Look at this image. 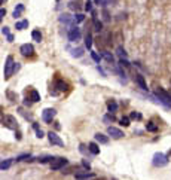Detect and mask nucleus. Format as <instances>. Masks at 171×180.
<instances>
[{
  "label": "nucleus",
  "instance_id": "20e7f679",
  "mask_svg": "<svg viewBox=\"0 0 171 180\" xmlns=\"http://www.w3.org/2000/svg\"><path fill=\"white\" fill-rule=\"evenodd\" d=\"M152 162H153L155 167H165V165H168V158L164 155V153H155L153 155V159H152Z\"/></svg>",
  "mask_w": 171,
  "mask_h": 180
},
{
  "label": "nucleus",
  "instance_id": "2f4dec72",
  "mask_svg": "<svg viewBox=\"0 0 171 180\" xmlns=\"http://www.w3.org/2000/svg\"><path fill=\"white\" fill-rule=\"evenodd\" d=\"M120 125H123V126L130 125V118H128V116H122V119H120Z\"/></svg>",
  "mask_w": 171,
  "mask_h": 180
},
{
  "label": "nucleus",
  "instance_id": "a18cd8bd",
  "mask_svg": "<svg viewBox=\"0 0 171 180\" xmlns=\"http://www.w3.org/2000/svg\"><path fill=\"white\" fill-rule=\"evenodd\" d=\"M5 15H6V11H5V9L2 8V9H0V18H3Z\"/></svg>",
  "mask_w": 171,
  "mask_h": 180
},
{
  "label": "nucleus",
  "instance_id": "7c9ffc66",
  "mask_svg": "<svg viewBox=\"0 0 171 180\" xmlns=\"http://www.w3.org/2000/svg\"><path fill=\"white\" fill-rule=\"evenodd\" d=\"M116 52H118V55H119L120 58H127V57H128V54L125 52V49H123V48H120V46L116 49Z\"/></svg>",
  "mask_w": 171,
  "mask_h": 180
},
{
  "label": "nucleus",
  "instance_id": "a878e982",
  "mask_svg": "<svg viewBox=\"0 0 171 180\" xmlns=\"http://www.w3.org/2000/svg\"><path fill=\"white\" fill-rule=\"evenodd\" d=\"M12 161H14V159H3L2 164H0V168H2L3 171H5V170H8V168L12 165Z\"/></svg>",
  "mask_w": 171,
  "mask_h": 180
},
{
  "label": "nucleus",
  "instance_id": "0eeeda50",
  "mask_svg": "<svg viewBox=\"0 0 171 180\" xmlns=\"http://www.w3.org/2000/svg\"><path fill=\"white\" fill-rule=\"evenodd\" d=\"M48 140H49V143L54 146H60V147H64V143H63V140L60 139V136L57 134V133H52V131H49L48 133Z\"/></svg>",
  "mask_w": 171,
  "mask_h": 180
},
{
  "label": "nucleus",
  "instance_id": "9d476101",
  "mask_svg": "<svg viewBox=\"0 0 171 180\" xmlns=\"http://www.w3.org/2000/svg\"><path fill=\"white\" fill-rule=\"evenodd\" d=\"M107 134L112 136L113 139H122L125 136L119 128H116V126H107Z\"/></svg>",
  "mask_w": 171,
  "mask_h": 180
},
{
  "label": "nucleus",
  "instance_id": "473e14b6",
  "mask_svg": "<svg viewBox=\"0 0 171 180\" xmlns=\"http://www.w3.org/2000/svg\"><path fill=\"white\" fill-rule=\"evenodd\" d=\"M91 57H92V60H94L95 63H100V60L103 58L101 55H98L97 52H91Z\"/></svg>",
  "mask_w": 171,
  "mask_h": 180
},
{
  "label": "nucleus",
  "instance_id": "79ce46f5",
  "mask_svg": "<svg viewBox=\"0 0 171 180\" xmlns=\"http://www.w3.org/2000/svg\"><path fill=\"white\" fill-rule=\"evenodd\" d=\"M82 165H84V167H85L86 170H89V168H91V165H89V162H86L85 159H84V161H82Z\"/></svg>",
  "mask_w": 171,
  "mask_h": 180
},
{
  "label": "nucleus",
  "instance_id": "6e6552de",
  "mask_svg": "<svg viewBox=\"0 0 171 180\" xmlns=\"http://www.w3.org/2000/svg\"><path fill=\"white\" fill-rule=\"evenodd\" d=\"M19 52L24 55V57H33L34 55L33 45H30V43H24V45H21V46H19Z\"/></svg>",
  "mask_w": 171,
  "mask_h": 180
},
{
  "label": "nucleus",
  "instance_id": "f8f14e48",
  "mask_svg": "<svg viewBox=\"0 0 171 180\" xmlns=\"http://www.w3.org/2000/svg\"><path fill=\"white\" fill-rule=\"evenodd\" d=\"M25 11V6L22 5V3H19V5H17V8H15V11H14V14H12V17L17 19V18H19L21 17V14Z\"/></svg>",
  "mask_w": 171,
  "mask_h": 180
},
{
  "label": "nucleus",
  "instance_id": "b1692460",
  "mask_svg": "<svg viewBox=\"0 0 171 180\" xmlns=\"http://www.w3.org/2000/svg\"><path fill=\"white\" fill-rule=\"evenodd\" d=\"M33 128H34V131H36V137H37V139H43V137H45V136H43V131L40 129L39 124L33 122Z\"/></svg>",
  "mask_w": 171,
  "mask_h": 180
},
{
  "label": "nucleus",
  "instance_id": "c03bdc74",
  "mask_svg": "<svg viewBox=\"0 0 171 180\" xmlns=\"http://www.w3.org/2000/svg\"><path fill=\"white\" fill-rule=\"evenodd\" d=\"M95 3H98V5H101V6H106V0H95Z\"/></svg>",
  "mask_w": 171,
  "mask_h": 180
},
{
  "label": "nucleus",
  "instance_id": "6ab92c4d",
  "mask_svg": "<svg viewBox=\"0 0 171 180\" xmlns=\"http://www.w3.org/2000/svg\"><path fill=\"white\" fill-rule=\"evenodd\" d=\"M74 21V17H70L68 14H63L61 17H60V22H64V24H70V22H73Z\"/></svg>",
  "mask_w": 171,
  "mask_h": 180
},
{
  "label": "nucleus",
  "instance_id": "7ed1b4c3",
  "mask_svg": "<svg viewBox=\"0 0 171 180\" xmlns=\"http://www.w3.org/2000/svg\"><path fill=\"white\" fill-rule=\"evenodd\" d=\"M2 124H3V126H6V128H9V129H18L17 119H15L14 116H11V115L2 116Z\"/></svg>",
  "mask_w": 171,
  "mask_h": 180
},
{
  "label": "nucleus",
  "instance_id": "f257e3e1",
  "mask_svg": "<svg viewBox=\"0 0 171 180\" xmlns=\"http://www.w3.org/2000/svg\"><path fill=\"white\" fill-rule=\"evenodd\" d=\"M15 61H14V58L9 55L8 58H6V63H5V70H3V74H5V79H9L11 76H12V73L15 72Z\"/></svg>",
  "mask_w": 171,
  "mask_h": 180
},
{
  "label": "nucleus",
  "instance_id": "58836bf2",
  "mask_svg": "<svg viewBox=\"0 0 171 180\" xmlns=\"http://www.w3.org/2000/svg\"><path fill=\"white\" fill-rule=\"evenodd\" d=\"M104 121H106V122H110V121L113 122L115 118H113V115H107V116H104Z\"/></svg>",
  "mask_w": 171,
  "mask_h": 180
},
{
  "label": "nucleus",
  "instance_id": "e433bc0d",
  "mask_svg": "<svg viewBox=\"0 0 171 180\" xmlns=\"http://www.w3.org/2000/svg\"><path fill=\"white\" fill-rule=\"evenodd\" d=\"M85 11L86 12H92V2H89V0L86 2L85 3Z\"/></svg>",
  "mask_w": 171,
  "mask_h": 180
},
{
  "label": "nucleus",
  "instance_id": "f3484780",
  "mask_svg": "<svg viewBox=\"0 0 171 180\" xmlns=\"http://www.w3.org/2000/svg\"><path fill=\"white\" fill-rule=\"evenodd\" d=\"M92 177H95V174L94 173H76V179H92Z\"/></svg>",
  "mask_w": 171,
  "mask_h": 180
},
{
  "label": "nucleus",
  "instance_id": "4468645a",
  "mask_svg": "<svg viewBox=\"0 0 171 180\" xmlns=\"http://www.w3.org/2000/svg\"><path fill=\"white\" fill-rule=\"evenodd\" d=\"M92 15H94V18H92V24H94V30L95 31H101V28H103V22L101 21H98V18L95 17V12H92Z\"/></svg>",
  "mask_w": 171,
  "mask_h": 180
},
{
  "label": "nucleus",
  "instance_id": "37998d69",
  "mask_svg": "<svg viewBox=\"0 0 171 180\" xmlns=\"http://www.w3.org/2000/svg\"><path fill=\"white\" fill-rule=\"evenodd\" d=\"M103 15H104V19H106V21H109V14H107V11H106V9H104V11H103Z\"/></svg>",
  "mask_w": 171,
  "mask_h": 180
},
{
  "label": "nucleus",
  "instance_id": "c756f323",
  "mask_svg": "<svg viewBox=\"0 0 171 180\" xmlns=\"http://www.w3.org/2000/svg\"><path fill=\"white\" fill-rule=\"evenodd\" d=\"M71 55H73V57H76V58H79V57H82V55H84V49H82V48L73 49V51H71Z\"/></svg>",
  "mask_w": 171,
  "mask_h": 180
},
{
  "label": "nucleus",
  "instance_id": "5701e85b",
  "mask_svg": "<svg viewBox=\"0 0 171 180\" xmlns=\"http://www.w3.org/2000/svg\"><path fill=\"white\" fill-rule=\"evenodd\" d=\"M27 27H28V21H27V19L18 21L17 24H15V28H17V30H24V28H27Z\"/></svg>",
  "mask_w": 171,
  "mask_h": 180
},
{
  "label": "nucleus",
  "instance_id": "423d86ee",
  "mask_svg": "<svg viewBox=\"0 0 171 180\" xmlns=\"http://www.w3.org/2000/svg\"><path fill=\"white\" fill-rule=\"evenodd\" d=\"M55 115H57V110L52 107H48L42 112V119H43L45 122H52V119L55 118Z\"/></svg>",
  "mask_w": 171,
  "mask_h": 180
},
{
  "label": "nucleus",
  "instance_id": "de8ad7c7",
  "mask_svg": "<svg viewBox=\"0 0 171 180\" xmlns=\"http://www.w3.org/2000/svg\"><path fill=\"white\" fill-rule=\"evenodd\" d=\"M15 137H17V140H21V133L19 131H17V136Z\"/></svg>",
  "mask_w": 171,
  "mask_h": 180
},
{
  "label": "nucleus",
  "instance_id": "cd10ccee",
  "mask_svg": "<svg viewBox=\"0 0 171 180\" xmlns=\"http://www.w3.org/2000/svg\"><path fill=\"white\" fill-rule=\"evenodd\" d=\"M146 129L150 131V133H156V131H158V125H156L155 122H147V124H146Z\"/></svg>",
  "mask_w": 171,
  "mask_h": 180
},
{
  "label": "nucleus",
  "instance_id": "72a5a7b5",
  "mask_svg": "<svg viewBox=\"0 0 171 180\" xmlns=\"http://www.w3.org/2000/svg\"><path fill=\"white\" fill-rule=\"evenodd\" d=\"M84 19H85V17H84L82 14H76V15H74V22H82Z\"/></svg>",
  "mask_w": 171,
  "mask_h": 180
},
{
  "label": "nucleus",
  "instance_id": "f704fd0d",
  "mask_svg": "<svg viewBox=\"0 0 171 180\" xmlns=\"http://www.w3.org/2000/svg\"><path fill=\"white\" fill-rule=\"evenodd\" d=\"M119 66H120V67H130V63L127 61V58H120Z\"/></svg>",
  "mask_w": 171,
  "mask_h": 180
},
{
  "label": "nucleus",
  "instance_id": "a211bd4d",
  "mask_svg": "<svg viewBox=\"0 0 171 180\" xmlns=\"http://www.w3.org/2000/svg\"><path fill=\"white\" fill-rule=\"evenodd\" d=\"M101 57L106 60V61H107V63H110V64H113V61H115V57H113V54H110V52H107V51H103Z\"/></svg>",
  "mask_w": 171,
  "mask_h": 180
},
{
  "label": "nucleus",
  "instance_id": "393cba45",
  "mask_svg": "<svg viewBox=\"0 0 171 180\" xmlns=\"http://www.w3.org/2000/svg\"><path fill=\"white\" fill-rule=\"evenodd\" d=\"M107 109H109L110 113H112V112H116V110H118V104H116V101H115V100L107 101Z\"/></svg>",
  "mask_w": 171,
  "mask_h": 180
},
{
  "label": "nucleus",
  "instance_id": "c9c22d12",
  "mask_svg": "<svg viewBox=\"0 0 171 180\" xmlns=\"http://www.w3.org/2000/svg\"><path fill=\"white\" fill-rule=\"evenodd\" d=\"M79 5H81L79 2H76V3H74V2H71V3L68 5V8H70V9H74V11H77V9H79Z\"/></svg>",
  "mask_w": 171,
  "mask_h": 180
},
{
  "label": "nucleus",
  "instance_id": "aec40b11",
  "mask_svg": "<svg viewBox=\"0 0 171 180\" xmlns=\"http://www.w3.org/2000/svg\"><path fill=\"white\" fill-rule=\"evenodd\" d=\"M88 147H89V150H91V153H92V155H98V153H100V147L97 146V143L91 142V143L88 144Z\"/></svg>",
  "mask_w": 171,
  "mask_h": 180
},
{
  "label": "nucleus",
  "instance_id": "dca6fc26",
  "mask_svg": "<svg viewBox=\"0 0 171 180\" xmlns=\"http://www.w3.org/2000/svg\"><path fill=\"white\" fill-rule=\"evenodd\" d=\"M31 37H33L34 42H37V43H40L42 39H43L42 33H40V30H33V31H31Z\"/></svg>",
  "mask_w": 171,
  "mask_h": 180
},
{
  "label": "nucleus",
  "instance_id": "ddd939ff",
  "mask_svg": "<svg viewBox=\"0 0 171 180\" xmlns=\"http://www.w3.org/2000/svg\"><path fill=\"white\" fill-rule=\"evenodd\" d=\"M94 139H95V142H98V143H101V144L109 143V137L104 136V134H101V133H97V134L94 136Z\"/></svg>",
  "mask_w": 171,
  "mask_h": 180
},
{
  "label": "nucleus",
  "instance_id": "39448f33",
  "mask_svg": "<svg viewBox=\"0 0 171 180\" xmlns=\"http://www.w3.org/2000/svg\"><path fill=\"white\" fill-rule=\"evenodd\" d=\"M67 37L70 42H76L81 39V28H77L76 25H73L71 28H68V33H67Z\"/></svg>",
  "mask_w": 171,
  "mask_h": 180
},
{
  "label": "nucleus",
  "instance_id": "ea45409f",
  "mask_svg": "<svg viewBox=\"0 0 171 180\" xmlns=\"http://www.w3.org/2000/svg\"><path fill=\"white\" fill-rule=\"evenodd\" d=\"M131 118H133V119H141V115H140V113H136V112H133V113H131Z\"/></svg>",
  "mask_w": 171,
  "mask_h": 180
},
{
  "label": "nucleus",
  "instance_id": "4be33fe9",
  "mask_svg": "<svg viewBox=\"0 0 171 180\" xmlns=\"http://www.w3.org/2000/svg\"><path fill=\"white\" fill-rule=\"evenodd\" d=\"M55 159L54 156H51V155H43V156H39L37 158V161L40 162V164H46V162H52Z\"/></svg>",
  "mask_w": 171,
  "mask_h": 180
},
{
  "label": "nucleus",
  "instance_id": "c85d7f7f",
  "mask_svg": "<svg viewBox=\"0 0 171 180\" xmlns=\"http://www.w3.org/2000/svg\"><path fill=\"white\" fill-rule=\"evenodd\" d=\"M85 46L88 49H91V46H92V36H91V33H86L85 36Z\"/></svg>",
  "mask_w": 171,
  "mask_h": 180
},
{
  "label": "nucleus",
  "instance_id": "f03ea898",
  "mask_svg": "<svg viewBox=\"0 0 171 180\" xmlns=\"http://www.w3.org/2000/svg\"><path fill=\"white\" fill-rule=\"evenodd\" d=\"M155 94L159 97V101H161L162 104H165V106L171 107V95L167 92V91L162 90V88H158V90L155 91Z\"/></svg>",
  "mask_w": 171,
  "mask_h": 180
},
{
  "label": "nucleus",
  "instance_id": "a19ab883",
  "mask_svg": "<svg viewBox=\"0 0 171 180\" xmlns=\"http://www.w3.org/2000/svg\"><path fill=\"white\" fill-rule=\"evenodd\" d=\"M2 33L5 34V36H9L11 33H9V28L8 27H2Z\"/></svg>",
  "mask_w": 171,
  "mask_h": 180
},
{
  "label": "nucleus",
  "instance_id": "1a4fd4ad",
  "mask_svg": "<svg viewBox=\"0 0 171 180\" xmlns=\"http://www.w3.org/2000/svg\"><path fill=\"white\" fill-rule=\"evenodd\" d=\"M64 165H67V159L66 158H55L51 162V170L57 171V170H61Z\"/></svg>",
  "mask_w": 171,
  "mask_h": 180
},
{
  "label": "nucleus",
  "instance_id": "bb28decb",
  "mask_svg": "<svg viewBox=\"0 0 171 180\" xmlns=\"http://www.w3.org/2000/svg\"><path fill=\"white\" fill-rule=\"evenodd\" d=\"M31 159H33V156H31L30 153H24V155L17 156V162H19V161H31Z\"/></svg>",
  "mask_w": 171,
  "mask_h": 180
},
{
  "label": "nucleus",
  "instance_id": "412c9836",
  "mask_svg": "<svg viewBox=\"0 0 171 180\" xmlns=\"http://www.w3.org/2000/svg\"><path fill=\"white\" fill-rule=\"evenodd\" d=\"M55 88L58 91H61V92H63V91H67V83H66L64 80H57V82H55Z\"/></svg>",
  "mask_w": 171,
  "mask_h": 180
},
{
  "label": "nucleus",
  "instance_id": "09e8293b",
  "mask_svg": "<svg viewBox=\"0 0 171 180\" xmlns=\"http://www.w3.org/2000/svg\"><path fill=\"white\" fill-rule=\"evenodd\" d=\"M5 2H6V0H2V3H5Z\"/></svg>",
  "mask_w": 171,
  "mask_h": 180
},
{
  "label": "nucleus",
  "instance_id": "49530a36",
  "mask_svg": "<svg viewBox=\"0 0 171 180\" xmlns=\"http://www.w3.org/2000/svg\"><path fill=\"white\" fill-rule=\"evenodd\" d=\"M8 37V42H12V40H14V36H12V34H9V36H6Z\"/></svg>",
  "mask_w": 171,
  "mask_h": 180
},
{
  "label": "nucleus",
  "instance_id": "2eb2a0df",
  "mask_svg": "<svg viewBox=\"0 0 171 180\" xmlns=\"http://www.w3.org/2000/svg\"><path fill=\"white\" fill-rule=\"evenodd\" d=\"M28 100H31L33 103H36V101H40V94H39L36 90H31V91H30V94H28Z\"/></svg>",
  "mask_w": 171,
  "mask_h": 180
},
{
  "label": "nucleus",
  "instance_id": "9b49d317",
  "mask_svg": "<svg viewBox=\"0 0 171 180\" xmlns=\"http://www.w3.org/2000/svg\"><path fill=\"white\" fill-rule=\"evenodd\" d=\"M136 82L137 85L141 88L143 91H147V85H146V80H144V77L141 76V74H136Z\"/></svg>",
  "mask_w": 171,
  "mask_h": 180
},
{
  "label": "nucleus",
  "instance_id": "4c0bfd02",
  "mask_svg": "<svg viewBox=\"0 0 171 180\" xmlns=\"http://www.w3.org/2000/svg\"><path fill=\"white\" fill-rule=\"evenodd\" d=\"M79 150H81L82 153H85V155H88V152H91V150H89V147L86 149L85 144H81V146H79Z\"/></svg>",
  "mask_w": 171,
  "mask_h": 180
}]
</instances>
